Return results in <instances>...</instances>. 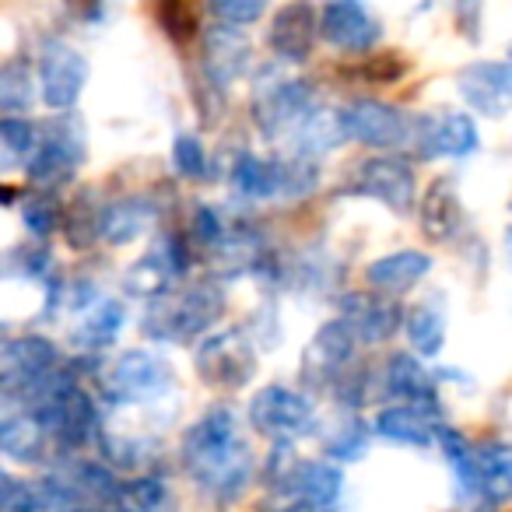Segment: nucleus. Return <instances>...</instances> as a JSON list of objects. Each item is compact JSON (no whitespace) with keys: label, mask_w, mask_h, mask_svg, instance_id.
Masks as SVG:
<instances>
[{"label":"nucleus","mask_w":512,"mask_h":512,"mask_svg":"<svg viewBox=\"0 0 512 512\" xmlns=\"http://www.w3.org/2000/svg\"><path fill=\"white\" fill-rule=\"evenodd\" d=\"M288 141H292V155L309 158V162H316V158L327 155V151L341 148L344 141H351L348 123H344V109L334 113V109H327V106H316L313 113L295 127V134L288 137Z\"/></svg>","instance_id":"nucleus-22"},{"label":"nucleus","mask_w":512,"mask_h":512,"mask_svg":"<svg viewBox=\"0 0 512 512\" xmlns=\"http://www.w3.org/2000/svg\"><path fill=\"white\" fill-rule=\"evenodd\" d=\"M172 365L158 351H123L106 369V393L120 404H148L169 393L172 386Z\"/></svg>","instance_id":"nucleus-7"},{"label":"nucleus","mask_w":512,"mask_h":512,"mask_svg":"<svg viewBox=\"0 0 512 512\" xmlns=\"http://www.w3.org/2000/svg\"><path fill=\"white\" fill-rule=\"evenodd\" d=\"M404 330L418 355H435L446 341V316L435 306H414L404 320Z\"/></svg>","instance_id":"nucleus-33"},{"label":"nucleus","mask_w":512,"mask_h":512,"mask_svg":"<svg viewBox=\"0 0 512 512\" xmlns=\"http://www.w3.org/2000/svg\"><path fill=\"white\" fill-rule=\"evenodd\" d=\"M249 60V43L239 36L235 25H218L204 39V67L214 78V85H232Z\"/></svg>","instance_id":"nucleus-25"},{"label":"nucleus","mask_w":512,"mask_h":512,"mask_svg":"<svg viewBox=\"0 0 512 512\" xmlns=\"http://www.w3.org/2000/svg\"><path fill=\"white\" fill-rule=\"evenodd\" d=\"M71 512H92V509H85V505H81V509H71Z\"/></svg>","instance_id":"nucleus-44"},{"label":"nucleus","mask_w":512,"mask_h":512,"mask_svg":"<svg viewBox=\"0 0 512 512\" xmlns=\"http://www.w3.org/2000/svg\"><path fill=\"white\" fill-rule=\"evenodd\" d=\"M316 32H320V18L309 8L306 0H292L274 15L271 22V50L288 64H302L313 53Z\"/></svg>","instance_id":"nucleus-18"},{"label":"nucleus","mask_w":512,"mask_h":512,"mask_svg":"<svg viewBox=\"0 0 512 512\" xmlns=\"http://www.w3.org/2000/svg\"><path fill=\"white\" fill-rule=\"evenodd\" d=\"M39 141H43V130L36 123L22 120V116H4L0 123V155H4V165L15 169V165H29L32 155L39 151Z\"/></svg>","instance_id":"nucleus-32"},{"label":"nucleus","mask_w":512,"mask_h":512,"mask_svg":"<svg viewBox=\"0 0 512 512\" xmlns=\"http://www.w3.org/2000/svg\"><path fill=\"white\" fill-rule=\"evenodd\" d=\"M463 225V200L453 179H435L421 197V228L432 242H446Z\"/></svg>","instance_id":"nucleus-24"},{"label":"nucleus","mask_w":512,"mask_h":512,"mask_svg":"<svg viewBox=\"0 0 512 512\" xmlns=\"http://www.w3.org/2000/svg\"><path fill=\"white\" fill-rule=\"evenodd\" d=\"M376 432L400 446H428L439 442V411L428 404H390L376 414Z\"/></svg>","instance_id":"nucleus-19"},{"label":"nucleus","mask_w":512,"mask_h":512,"mask_svg":"<svg viewBox=\"0 0 512 512\" xmlns=\"http://www.w3.org/2000/svg\"><path fill=\"white\" fill-rule=\"evenodd\" d=\"M60 355L46 337H15V341L4 344L0 351V383L4 393L15 397V393H36L43 383H50L57 376Z\"/></svg>","instance_id":"nucleus-10"},{"label":"nucleus","mask_w":512,"mask_h":512,"mask_svg":"<svg viewBox=\"0 0 512 512\" xmlns=\"http://www.w3.org/2000/svg\"><path fill=\"white\" fill-rule=\"evenodd\" d=\"M32 411L43 418V425L50 428V435L67 449H81L99 435V411H95L92 397L74 383L71 376H53L50 383H43L32 393Z\"/></svg>","instance_id":"nucleus-3"},{"label":"nucleus","mask_w":512,"mask_h":512,"mask_svg":"<svg viewBox=\"0 0 512 512\" xmlns=\"http://www.w3.org/2000/svg\"><path fill=\"white\" fill-rule=\"evenodd\" d=\"M207 11H211L221 25L246 29V25H253V22L264 18L267 0H207Z\"/></svg>","instance_id":"nucleus-37"},{"label":"nucleus","mask_w":512,"mask_h":512,"mask_svg":"<svg viewBox=\"0 0 512 512\" xmlns=\"http://www.w3.org/2000/svg\"><path fill=\"white\" fill-rule=\"evenodd\" d=\"M505 249H509V260H512V211H509V225H505Z\"/></svg>","instance_id":"nucleus-43"},{"label":"nucleus","mask_w":512,"mask_h":512,"mask_svg":"<svg viewBox=\"0 0 512 512\" xmlns=\"http://www.w3.org/2000/svg\"><path fill=\"white\" fill-rule=\"evenodd\" d=\"M337 320L355 334L358 344H383L400 330V309L393 295L351 292L337 306Z\"/></svg>","instance_id":"nucleus-14"},{"label":"nucleus","mask_w":512,"mask_h":512,"mask_svg":"<svg viewBox=\"0 0 512 512\" xmlns=\"http://www.w3.org/2000/svg\"><path fill=\"white\" fill-rule=\"evenodd\" d=\"M456 88L474 113L498 120L512 113V60H481V64L463 67Z\"/></svg>","instance_id":"nucleus-13"},{"label":"nucleus","mask_w":512,"mask_h":512,"mask_svg":"<svg viewBox=\"0 0 512 512\" xmlns=\"http://www.w3.org/2000/svg\"><path fill=\"white\" fill-rule=\"evenodd\" d=\"M123 323H127V309L120 299H95L81 309V320L74 323V344L78 348H106L120 337Z\"/></svg>","instance_id":"nucleus-28"},{"label":"nucleus","mask_w":512,"mask_h":512,"mask_svg":"<svg viewBox=\"0 0 512 512\" xmlns=\"http://www.w3.org/2000/svg\"><path fill=\"white\" fill-rule=\"evenodd\" d=\"M344 123H348L351 141L369 144V148H414L418 141L421 116H411L404 109L379 99H358L344 106Z\"/></svg>","instance_id":"nucleus-6"},{"label":"nucleus","mask_w":512,"mask_h":512,"mask_svg":"<svg viewBox=\"0 0 512 512\" xmlns=\"http://www.w3.org/2000/svg\"><path fill=\"white\" fill-rule=\"evenodd\" d=\"M32 99H36V81H32L29 67L11 60V64L0 71V109L8 116L29 113Z\"/></svg>","instance_id":"nucleus-34"},{"label":"nucleus","mask_w":512,"mask_h":512,"mask_svg":"<svg viewBox=\"0 0 512 512\" xmlns=\"http://www.w3.org/2000/svg\"><path fill=\"white\" fill-rule=\"evenodd\" d=\"M0 512H50V502L29 481L4 474L0 477Z\"/></svg>","instance_id":"nucleus-36"},{"label":"nucleus","mask_w":512,"mask_h":512,"mask_svg":"<svg viewBox=\"0 0 512 512\" xmlns=\"http://www.w3.org/2000/svg\"><path fill=\"white\" fill-rule=\"evenodd\" d=\"M481 148L477 123L467 113H439L421 116L414 151L425 158H467Z\"/></svg>","instance_id":"nucleus-15"},{"label":"nucleus","mask_w":512,"mask_h":512,"mask_svg":"<svg viewBox=\"0 0 512 512\" xmlns=\"http://www.w3.org/2000/svg\"><path fill=\"white\" fill-rule=\"evenodd\" d=\"M158 211L151 200L141 197H127V200H113L109 207H102V221H99V235L113 246H127V242L141 239L151 225H155Z\"/></svg>","instance_id":"nucleus-26"},{"label":"nucleus","mask_w":512,"mask_h":512,"mask_svg":"<svg viewBox=\"0 0 512 512\" xmlns=\"http://www.w3.org/2000/svg\"><path fill=\"white\" fill-rule=\"evenodd\" d=\"M162 22L176 39H186L193 32V11L186 0H162Z\"/></svg>","instance_id":"nucleus-40"},{"label":"nucleus","mask_w":512,"mask_h":512,"mask_svg":"<svg viewBox=\"0 0 512 512\" xmlns=\"http://www.w3.org/2000/svg\"><path fill=\"white\" fill-rule=\"evenodd\" d=\"M351 190L379 200V204L397 214H407L414 207V200H418L414 172L400 155H376L369 162H362L355 169V179H351Z\"/></svg>","instance_id":"nucleus-12"},{"label":"nucleus","mask_w":512,"mask_h":512,"mask_svg":"<svg viewBox=\"0 0 512 512\" xmlns=\"http://www.w3.org/2000/svg\"><path fill=\"white\" fill-rule=\"evenodd\" d=\"M85 155H88L85 127L71 113H64L43 127V141H39V151L29 162V179L43 193L60 190V186H67L74 179V172L85 162Z\"/></svg>","instance_id":"nucleus-4"},{"label":"nucleus","mask_w":512,"mask_h":512,"mask_svg":"<svg viewBox=\"0 0 512 512\" xmlns=\"http://www.w3.org/2000/svg\"><path fill=\"white\" fill-rule=\"evenodd\" d=\"M211 253H214V264H218L221 274H242L256 264V256H260V239H256L253 232H246V228L225 225V232L218 235Z\"/></svg>","instance_id":"nucleus-31"},{"label":"nucleus","mask_w":512,"mask_h":512,"mask_svg":"<svg viewBox=\"0 0 512 512\" xmlns=\"http://www.w3.org/2000/svg\"><path fill=\"white\" fill-rule=\"evenodd\" d=\"M320 106L306 81H274L253 99V120L267 137H292L295 127Z\"/></svg>","instance_id":"nucleus-11"},{"label":"nucleus","mask_w":512,"mask_h":512,"mask_svg":"<svg viewBox=\"0 0 512 512\" xmlns=\"http://www.w3.org/2000/svg\"><path fill=\"white\" fill-rule=\"evenodd\" d=\"M50 439V428L32 407H8L0 418V449L15 463H39Z\"/></svg>","instance_id":"nucleus-21"},{"label":"nucleus","mask_w":512,"mask_h":512,"mask_svg":"<svg viewBox=\"0 0 512 512\" xmlns=\"http://www.w3.org/2000/svg\"><path fill=\"white\" fill-rule=\"evenodd\" d=\"M355 334L344 327L341 320L334 323H323L316 330V337L309 341L306 355H302V369H306V379L313 386H327L330 379H337V372L351 362L355 355Z\"/></svg>","instance_id":"nucleus-17"},{"label":"nucleus","mask_w":512,"mask_h":512,"mask_svg":"<svg viewBox=\"0 0 512 512\" xmlns=\"http://www.w3.org/2000/svg\"><path fill=\"white\" fill-rule=\"evenodd\" d=\"M22 218H25V228L32 235H50L57 228V204L50 200V193H36V197H25V207H22Z\"/></svg>","instance_id":"nucleus-39"},{"label":"nucleus","mask_w":512,"mask_h":512,"mask_svg":"<svg viewBox=\"0 0 512 512\" xmlns=\"http://www.w3.org/2000/svg\"><path fill=\"white\" fill-rule=\"evenodd\" d=\"M386 390L393 397H404L407 404H428L435 407V383L428 376V369H421V362L414 355H393L386 362Z\"/></svg>","instance_id":"nucleus-29"},{"label":"nucleus","mask_w":512,"mask_h":512,"mask_svg":"<svg viewBox=\"0 0 512 512\" xmlns=\"http://www.w3.org/2000/svg\"><path fill=\"white\" fill-rule=\"evenodd\" d=\"M197 372L214 390H239L253 379L256 351L242 330H218V334L200 337L197 344Z\"/></svg>","instance_id":"nucleus-5"},{"label":"nucleus","mask_w":512,"mask_h":512,"mask_svg":"<svg viewBox=\"0 0 512 512\" xmlns=\"http://www.w3.org/2000/svg\"><path fill=\"white\" fill-rule=\"evenodd\" d=\"M344 488V474L341 467L327 460H302L299 474H295L292 491L299 495V502H337Z\"/></svg>","instance_id":"nucleus-30"},{"label":"nucleus","mask_w":512,"mask_h":512,"mask_svg":"<svg viewBox=\"0 0 512 512\" xmlns=\"http://www.w3.org/2000/svg\"><path fill=\"white\" fill-rule=\"evenodd\" d=\"M232 186L246 200L285 197V158L281 162H267L260 155H239L232 165Z\"/></svg>","instance_id":"nucleus-27"},{"label":"nucleus","mask_w":512,"mask_h":512,"mask_svg":"<svg viewBox=\"0 0 512 512\" xmlns=\"http://www.w3.org/2000/svg\"><path fill=\"white\" fill-rule=\"evenodd\" d=\"M439 446H442V456H446V463L453 467L460 488L463 491H474V446H470V442L463 439L456 428H449V425H442Z\"/></svg>","instance_id":"nucleus-35"},{"label":"nucleus","mask_w":512,"mask_h":512,"mask_svg":"<svg viewBox=\"0 0 512 512\" xmlns=\"http://www.w3.org/2000/svg\"><path fill=\"white\" fill-rule=\"evenodd\" d=\"M225 309V292L214 281H200V285L179 288V292H165L148 302L144 313V334L151 341H193V337H207L214 320Z\"/></svg>","instance_id":"nucleus-2"},{"label":"nucleus","mask_w":512,"mask_h":512,"mask_svg":"<svg viewBox=\"0 0 512 512\" xmlns=\"http://www.w3.org/2000/svg\"><path fill=\"white\" fill-rule=\"evenodd\" d=\"M288 512H341V509H337V502H299Z\"/></svg>","instance_id":"nucleus-42"},{"label":"nucleus","mask_w":512,"mask_h":512,"mask_svg":"<svg viewBox=\"0 0 512 512\" xmlns=\"http://www.w3.org/2000/svg\"><path fill=\"white\" fill-rule=\"evenodd\" d=\"M172 162H176L179 176L186 179H200L207 172V155H204V141L193 134H179L172 144Z\"/></svg>","instance_id":"nucleus-38"},{"label":"nucleus","mask_w":512,"mask_h":512,"mask_svg":"<svg viewBox=\"0 0 512 512\" xmlns=\"http://www.w3.org/2000/svg\"><path fill=\"white\" fill-rule=\"evenodd\" d=\"M316 414L302 393L288 390V386H264L249 400V425L271 442H295L313 428Z\"/></svg>","instance_id":"nucleus-8"},{"label":"nucleus","mask_w":512,"mask_h":512,"mask_svg":"<svg viewBox=\"0 0 512 512\" xmlns=\"http://www.w3.org/2000/svg\"><path fill=\"white\" fill-rule=\"evenodd\" d=\"M64 4L78 18H99L102 15V0H64Z\"/></svg>","instance_id":"nucleus-41"},{"label":"nucleus","mask_w":512,"mask_h":512,"mask_svg":"<svg viewBox=\"0 0 512 512\" xmlns=\"http://www.w3.org/2000/svg\"><path fill=\"white\" fill-rule=\"evenodd\" d=\"M432 271V256L421 253V249H397V253H386L379 260H372L365 278H369L372 292H383V295H407L414 285L428 278Z\"/></svg>","instance_id":"nucleus-20"},{"label":"nucleus","mask_w":512,"mask_h":512,"mask_svg":"<svg viewBox=\"0 0 512 512\" xmlns=\"http://www.w3.org/2000/svg\"><path fill=\"white\" fill-rule=\"evenodd\" d=\"M320 36L344 53H365L376 46L379 22L358 0H334L320 15Z\"/></svg>","instance_id":"nucleus-16"},{"label":"nucleus","mask_w":512,"mask_h":512,"mask_svg":"<svg viewBox=\"0 0 512 512\" xmlns=\"http://www.w3.org/2000/svg\"><path fill=\"white\" fill-rule=\"evenodd\" d=\"M183 467L214 502H235L253 481V453L242 439L232 407L204 411L183 435Z\"/></svg>","instance_id":"nucleus-1"},{"label":"nucleus","mask_w":512,"mask_h":512,"mask_svg":"<svg viewBox=\"0 0 512 512\" xmlns=\"http://www.w3.org/2000/svg\"><path fill=\"white\" fill-rule=\"evenodd\" d=\"M474 491L491 505L512 502V446L481 442L474 449Z\"/></svg>","instance_id":"nucleus-23"},{"label":"nucleus","mask_w":512,"mask_h":512,"mask_svg":"<svg viewBox=\"0 0 512 512\" xmlns=\"http://www.w3.org/2000/svg\"><path fill=\"white\" fill-rule=\"evenodd\" d=\"M88 85V60L71 43H46L39 57V99L53 113H71Z\"/></svg>","instance_id":"nucleus-9"}]
</instances>
